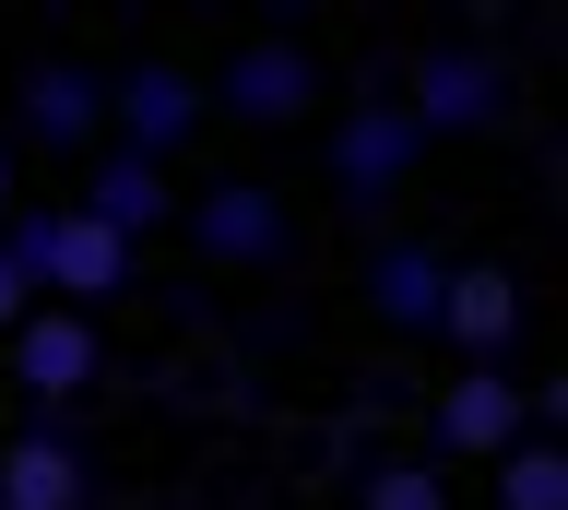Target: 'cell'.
<instances>
[{"label":"cell","instance_id":"cell-3","mask_svg":"<svg viewBox=\"0 0 568 510\" xmlns=\"http://www.w3.org/2000/svg\"><path fill=\"white\" fill-rule=\"evenodd\" d=\"M202 108L248 119V131H284V119H308V108H320V60H308L296 37H248L237 60L202 83Z\"/></svg>","mask_w":568,"mask_h":510},{"label":"cell","instance_id":"cell-4","mask_svg":"<svg viewBox=\"0 0 568 510\" xmlns=\"http://www.w3.org/2000/svg\"><path fill=\"white\" fill-rule=\"evenodd\" d=\"M106 108H119V154H142V167H166L190 131H202V83L178 72V60H131V72L106 83Z\"/></svg>","mask_w":568,"mask_h":510},{"label":"cell","instance_id":"cell-9","mask_svg":"<svg viewBox=\"0 0 568 510\" xmlns=\"http://www.w3.org/2000/svg\"><path fill=\"white\" fill-rule=\"evenodd\" d=\"M438 332H450L474 368H509V332H521V286H509L497 261L450 273V297H438Z\"/></svg>","mask_w":568,"mask_h":510},{"label":"cell","instance_id":"cell-2","mask_svg":"<svg viewBox=\"0 0 568 510\" xmlns=\"http://www.w3.org/2000/svg\"><path fill=\"white\" fill-rule=\"evenodd\" d=\"M390 108L415 119V143H438V131H497V119H509V60L474 48V37H438L415 72H403Z\"/></svg>","mask_w":568,"mask_h":510},{"label":"cell","instance_id":"cell-16","mask_svg":"<svg viewBox=\"0 0 568 510\" xmlns=\"http://www.w3.org/2000/svg\"><path fill=\"white\" fill-rule=\"evenodd\" d=\"M24 321V273H12V261H0V332Z\"/></svg>","mask_w":568,"mask_h":510},{"label":"cell","instance_id":"cell-5","mask_svg":"<svg viewBox=\"0 0 568 510\" xmlns=\"http://www.w3.org/2000/svg\"><path fill=\"white\" fill-rule=\"evenodd\" d=\"M0 344H12V380H24L36 403L95 392V368H106V332L83 321V309H24V321L0 332Z\"/></svg>","mask_w":568,"mask_h":510},{"label":"cell","instance_id":"cell-15","mask_svg":"<svg viewBox=\"0 0 568 510\" xmlns=\"http://www.w3.org/2000/svg\"><path fill=\"white\" fill-rule=\"evenodd\" d=\"M355 510H450V487H438L426 463H379L367 487H355Z\"/></svg>","mask_w":568,"mask_h":510},{"label":"cell","instance_id":"cell-13","mask_svg":"<svg viewBox=\"0 0 568 510\" xmlns=\"http://www.w3.org/2000/svg\"><path fill=\"white\" fill-rule=\"evenodd\" d=\"M83 214L119 226V238H142V226H166V214H178V190H166V167H142V154H106L95 190H83Z\"/></svg>","mask_w":568,"mask_h":510},{"label":"cell","instance_id":"cell-17","mask_svg":"<svg viewBox=\"0 0 568 510\" xmlns=\"http://www.w3.org/2000/svg\"><path fill=\"white\" fill-rule=\"evenodd\" d=\"M0 226H12V154H0Z\"/></svg>","mask_w":568,"mask_h":510},{"label":"cell","instance_id":"cell-14","mask_svg":"<svg viewBox=\"0 0 568 510\" xmlns=\"http://www.w3.org/2000/svg\"><path fill=\"white\" fill-rule=\"evenodd\" d=\"M497 510H568L557 439H509V451H497Z\"/></svg>","mask_w":568,"mask_h":510},{"label":"cell","instance_id":"cell-1","mask_svg":"<svg viewBox=\"0 0 568 510\" xmlns=\"http://www.w3.org/2000/svg\"><path fill=\"white\" fill-rule=\"evenodd\" d=\"M0 261L24 273V297L83 309V321H95V297L131 286V238H119V226H95L83 202H36V214H12V226H0Z\"/></svg>","mask_w":568,"mask_h":510},{"label":"cell","instance_id":"cell-7","mask_svg":"<svg viewBox=\"0 0 568 510\" xmlns=\"http://www.w3.org/2000/svg\"><path fill=\"white\" fill-rule=\"evenodd\" d=\"M415 119L390 108V96H367V108H344L332 119V179L355 190V202H379V190H403V167H415Z\"/></svg>","mask_w":568,"mask_h":510},{"label":"cell","instance_id":"cell-8","mask_svg":"<svg viewBox=\"0 0 568 510\" xmlns=\"http://www.w3.org/2000/svg\"><path fill=\"white\" fill-rule=\"evenodd\" d=\"M190 238H202V261H273L284 250V202L261 179H213L190 202Z\"/></svg>","mask_w":568,"mask_h":510},{"label":"cell","instance_id":"cell-10","mask_svg":"<svg viewBox=\"0 0 568 510\" xmlns=\"http://www.w3.org/2000/svg\"><path fill=\"white\" fill-rule=\"evenodd\" d=\"M95 487H83V451H71L60 428H24L12 451H0V510H83Z\"/></svg>","mask_w":568,"mask_h":510},{"label":"cell","instance_id":"cell-11","mask_svg":"<svg viewBox=\"0 0 568 510\" xmlns=\"http://www.w3.org/2000/svg\"><path fill=\"white\" fill-rule=\"evenodd\" d=\"M95 119H106V83L83 60H36L24 72V131L36 143H95Z\"/></svg>","mask_w":568,"mask_h":510},{"label":"cell","instance_id":"cell-6","mask_svg":"<svg viewBox=\"0 0 568 510\" xmlns=\"http://www.w3.org/2000/svg\"><path fill=\"white\" fill-rule=\"evenodd\" d=\"M532 392L509 380V368H462L450 392H438V451H462V463H497L509 439H521Z\"/></svg>","mask_w":568,"mask_h":510},{"label":"cell","instance_id":"cell-12","mask_svg":"<svg viewBox=\"0 0 568 510\" xmlns=\"http://www.w3.org/2000/svg\"><path fill=\"white\" fill-rule=\"evenodd\" d=\"M438 297H450V261H438V250H415V238L367 261V309H379L390 332H438Z\"/></svg>","mask_w":568,"mask_h":510}]
</instances>
